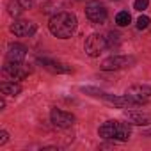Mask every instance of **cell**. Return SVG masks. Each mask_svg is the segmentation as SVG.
Masks as SVG:
<instances>
[{
    "instance_id": "1",
    "label": "cell",
    "mask_w": 151,
    "mask_h": 151,
    "mask_svg": "<svg viewBox=\"0 0 151 151\" xmlns=\"http://www.w3.org/2000/svg\"><path fill=\"white\" fill-rule=\"evenodd\" d=\"M48 29L50 32L55 36V37H60V39H68L71 37V34L77 29V18L71 13H57L50 18V23H48Z\"/></svg>"
},
{
    "instance_id": "2",
    "label": "cell",
    "mask_w": 151,
    "mask_h": 151,
    "mask_svg": "<svg viewBox=\"0 0 151 151\" xmlns=\"http://www.w3.org/2000/svg\"><path fill=\"white\" fill-rule=\"evenodd\" d=\"M101 139H112V140H128L132 135V130L126 123H119V121H107L100 126L98 130Z\"/></svg>"
},
{
    "instance_id": "3",
    "label": "cell",
    "mask_w": 151,
    "mask_h": 151,
    "mask_svg": "<svg viewBox=\"0 0 151 151\" xmlns=\"http://www.w3.org/2000/svg\"><path fill=\"white\" fill-rule=\"evenodd\" d=\"M107 46V37H103L101 34H91L86 39V53L91 57H98Z\"/></svg>"
},
{
    "instance_id": "4",
    "label": "cell",
    "mask_w": 151,
    "mask_h": 151,
    "mask_svg": "<svg viewBox=\"0 0 151 151\" xmlns=\"http://www.w3.org/2000/svg\"><path fill=\"white\" fill-rule=\"evenodd\" d=\"M2 73H4V77H7V78L22 80V78H25V77H29V75H30V69L27 66H23L22 62H9L7 60V64L4 66Z\"/></svg>"
},
{
    "instance_id": "5",
    "label": "cell",
    "mask_w": 151,
    "mask_h": 151,
    "mask_svg": "<svg viewBox=\"0 0 151 151\" xmlns=\"http://www.w3.org/2000/svg\"><path fill=\"white\" fill-rule=\"evenodd\" d=\"M86 16L93 22V23H103L107 20V9L103 4L96 2V0H93V2H89L86 6Z\"/></svg>"
},
{
    "instance_id": "6",
    "label": "cell",
    "mask_w": 151,
    "mask_h": 151,
    "mask_svg": "<svg viewBox=\"0 0 151 151\" xmlns=\"http://www.w3.org/2000/svg\"><path fill=\"white\" fill-rule=\"evenodd\" d=\"M130 64H133V59L132 57H126V55H112L109 59H105L101 62V69L105 71H114V69H123V68H128Z\"/></svg>"
},
{
    "instance_id": "7",
    "label": "cell",
    "mask_w": 151,
    "mask_h": 151,
    "mask_svg": "<svg viewBox=\"0 0 151 151\" xmlns=\"http://www.w3.org/2000/svg\"><path fill=\"white\" fill-rule=\"evenodd\" d=\"M50 117H52V123H53V126H57V128H69V126L75 123V117H73V114H69V112H64V110H60V109H52V112H50Z\"/></svg>"
},
{
    "instance_id": "8",
    "label": "cell",
    "mask_w": 151,
    "mask_h": 151,
    "mask_svg": "<svg viewBox=\"0 0 151 151\" xmlns=\"http://www.w3.org/2000/svg\"><path fill=\"white\" fill-rule=\"evenodd\" d=\"M128 96H132L135 101L139 103H146L147 100H151V87L149 86H142V84H137V86H132L128 91H126Z\"/></svg>"
},
{
    "instance_id": "9",
    "label": "cell",
    "mask_w": 151,
    "mask_h": 151,
    "mask_svg": "<svg viewBox=\"0 0 151 151\" xmlns=\"http://www.w3.org/2000/svg\"><path fill=\"white\" fill-rule=\"evenodd\" d=\"M37 62H39L45 69H48V71H52V73H73V68H71V66H68V64H64V62H59V60L37 59Z\"/></svg>"
},
{
    "instance_id": "10",
    "label": "cell",
    "mask_w": 151,
    "mask_h": 151,
    "mask_svg": "<svg viewBox=\"0 0 151 151\" xmlns=\"http://www.w3.org/2000/svg\"><path fill=\"white\" fill-rule=\"evenodd\" d=\"M103 100H107L109 103H112V105H116V107H121V109H124V107L135 109V107L142 105V103L135 101V100H133L132 96H128V94H124V96H112V94H105V98H103Z\"/></svg>"
},
{
    "instance_id": "11",
    "label": "cell",
    "mask_w": 151,
    "mask_h": 151,
    "mask_svg": "<svg viewBox=\"0 0 151 151\" xmlns=\"http://www.w3.org/2000/svg\"><path fill=\"white\" fill-rule=\"evenodd\" d=\"M11 32L18 37H23V36H32L36 32V25L30 23V22H14L11 25Z\"/></svg>"
},
{
    "instance_id": "12",
    "label": "cell",
    "mask_w": 151,
    "mask_h": 151,
    "mask_svg": "<svg viewBox=\"0 0 151 151\" xmlns=\"http://www.w3.org/2000/svg\"><path fill=\"white\" fill-rule=\"evenodd\" d=\"M25 55H27V48L20 43L11 45L9 50H7V60L9 62H23Z\"/></svg>"
},
{
    "instance_id": "13",
    "label": "cell",
    "mask_w": 151,
    "mask_h": 151,
    "mask_svg": "<svg viewBox=\"0 0 151 151\" xmlns=\"http://www.w3.org/2000/svg\"><path fill=\"white\" fill-rule=\"evenodd\" d=\"M126 117L128 121L139 126H146L151 123V114H146V112H126Z\"/></svg>"
},
{
    "instance_id": "14",
    "label": "cell",
    "mask_w": 151,
    "mask_h": 151,
    "mask_svg": "<svg viewBox=\"0 0 151 151\" xmlns=\"http://www.w3.org/2000/svg\"><path fill=\"white\" fill-rule=\"evenodd\" d=\"M0 89H2V94H6V96H16L22 93V87L14 82H2Z\"/></svg>"
},
{
    "instance_id": "15",
    "label": "cell",
    "mask_w": 151,
    "mask_h": 151,
    "mask_svg": "<svg viewBox=\"0 0 151 151\" xmlns=\"http://www.w3.org/2000/svg\"><path fill=\"white\" fill-rule=\"evenodd\" d=\"M7 9H9V14H11V16H20V14H22V11H23L25 7L20 4V0H14V2H9Z\"/></svg>"
},
{
    "instance_id": "16",
    "label": "cell",
    "mask_w": 151,
    "mask_h": 151,
    "mask_svg": "<svg viewBox=\"0 0 151 151\" xmlns=\"http://www.w3.org/2000/svg\"><path fill=\"white\" fill-rule=\"evenodd\" d=\"M130 22H132V16H130V13H126V11H121V13H117V16H116V23H117L119 27H126Z\"/></svg>"
},
{
    "instance_id": "17",
    "label": "cell",
    "mask_w": 151,
    "mask_h": 151,
    "mask_svg": "<svg viewBox=\"0 0 151 151\" xmlns=\"http://www.w3.org/2000/svg\"><path fill=\"white\" fill-rule=\"evenodd\" d=\"M119 43H121V34H117V32H110L109 37H107V45L112 48V46H117Z\"/></svg>"
},
{
    "instance_id": "18",
    "label": "cell",
    "mask_w": 151,
    "mask_h": 151,
    "mask_svg": "<svg viewBox=\"0 0 151 151\" xmlns=\"http://www.w3.org/2000/svg\"><path fill=\"white\" fill-rule=\"evenodd\" d=\"M82 91L87 93V94H91V96H96V98H105V94H107L101 89H94V87H82Z\"/></svg>"
},
{
    "instance_id": "19",
    "label": "cell",
    "mask_w": 151,
    "mask_h": 151,
    "mask_svg": "<svg viewBox=\"0 0 151 151\" xmlns=\"http://www.w3.org/2000/svg\"><path fill=\"white\" fill-rule=\"evenodd\" d=\"M149 18L147 16H139V20H137V29L139 30H144V29H147L149 27Z\"/></svg>"
},
{
    "instance_id": "20",
    "label": "cell",
    "mask_w": 151,
    "mask_h": 151,
    "mask_svg": "<svg viewBox=\"0 0 151 151\" xmlns=\"http://www.w3.org/2000/svg\"><path fill=\"white\" fill-rule=\"evenodd\" d=\"M147 4H149V0H135L133 7H135V11H144V9H147Z\"/></svg>"
},
{
    "instance_id": "21",
    "label": "cell",
    "mask_w": 151,
    "mask_h": 151,
    "mask_svg": "<svg viewBox=\"0 0 151 151\" xmlns=\"http://www.w3.org/2000/svg\"><path fill=\"white\" fill-rule=\"evenodd\" d=\"M7 140H9V133L6 130H2V132H0V146H4Z\"/></svg>"
},
{
    "instance_id": "22",
    "label": "cell",
    "mask_w": 151,
    "mask_h": 151,
    "mask_svg": "<svg viewBox=\"0 0 151 151\" xmlns=\"http://www.w3.org/2000/svg\"><path fill=\"white\" fill-rule=\"evenodd\" d=\"M20 4H22L25 9H29V7H32V0H20Z\"/></svg>"
},
{
    "instance_id": "23",
    "label": "cell",
    "mask_w": 151,
    "mask_h": 151,
    "mask_svg": "<svg viewBox=\"0 0 151 151\" xmlns=\"http://www.w3.org/2000/svg\"><path fill=\"white\" fill-rule=\"evenodd\" d=\"M146 135H149V137H151V130H147V132H146Z\"/></svg>"
}]
</instances>
